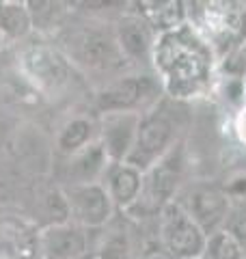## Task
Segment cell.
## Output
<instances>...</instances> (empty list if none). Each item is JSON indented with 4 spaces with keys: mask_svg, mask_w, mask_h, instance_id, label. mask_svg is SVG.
<instances>
[{
    "mask_svg": "<svg viewBox=\"0 0 246 259\" xmlns=\"http://www.w3.org/2000/svg\"><path fill=\"white\" fill-rule=\"evenodd\" d=\"M218 61L190 24L158 37L151 69L169 100L188 104L205 97L214 87Z\"/></svg>",
    "mask_w": 246,
    "mask_h": 259,
    "instance_id": "cell-1",
    "label": "cell"
},
{
    "mask_svg": "<svg viewBox=\"0 0 246 259\" xmlns=\"http://www.w3.org/2000/svg\"><path fill=\"white\" fill-rule=\"evenodd\" d=\"M184 104L175 100H164L149 112H145L138 123L136 143L128 156V164H132L141 173H147L153 164L169 156L179 143H184V112L179 110Z\"/></svg>",
    "mask_w": 246,
    "mask_h": 259,
    "instance_id": "cell-2",
    "label": "cell"
},
{
    "mask_svg": "<svg viewBox=\"0 0 246 259\" xmlns=\"http://www.w3.org/2000/svg\"><path fill=\"white\" fill-rule=\"evenodd\" d=\"M188 24L214 52L218 65L246 44V3H186Z\"/></svg>",
    "mask_w": 246,
    "mask_h": 259,
    "instance_id": "cell-3",
    "label": "cell"
},
{
    "mask_svg": "<svg viewBox=\"0 0 246 259\" xmlns=\"http://www.w3.org/2000/svg\"><path fill=\"white\" fill-rule=\"evenodd\" d=\"M164 89L153 71L121 74L102 84L95 93V108L100 115L108 112H136L145 115L164 100Z\"/></svg>",
    "mask_w": 246,
    "mask_h": 259,
    "instance_id": "cell-4",
    "label": "cell"
},
{
    "mask_svg": "<svg viewBox=\"0 0 246 259\" xmlns=\"http://www.w3.org/2000/svg\"><path fill=\"white\" fill-rule=\"evenodd\" d=\"M186 182V141L164 156L158 164H153L149 171L143 173V190L136 205L128 214H143L147 216H160V212L169 203H173L179 188Z\"/></svg>",
    "mask_w": 246,
    "mask_h": 259,
    "instance_id": "cell-5",
    "label": "cell"
},
{
    "mask_svg": "<svg viewBox=\"0 0 246 259\" xmlns=\"http://www.w3.org/2000/svg\"><path fill=\"white\" fill-rule=\"evenodd\" d=\"M175 203L201 227L205 236L223 231L233 207L220 182L214 180H186L177 192Z\"/></svg>",
    "mask_w": 246,
    "mask_h": 259,
    "instance_id": "cell-6",
    "label": "cell"
},
{
    "mask_svg": "<svg viewBox=\"0 0 246 259\" xmlns=\"http://www.w3.org/2000/svg\"><path fill=\"white\" fill-rule=\"evenodd\" d=\"M158 242L173 259H194L203 255L208 236L173 201L158 216Z\"/></svg>",
    "mask_w": 246,
    "mask_h": 259,
    "instance_id": "cell-7",
    "label": "cell"
},
{
    "mask_svg": "<svg viewBox=\"0 0 246 259\" xmlns=\"http://www.w3.org/2000/svg\"><path fill=\"white\" fill-rule=\"evenodd\" d=\"M114 41L119 46L121 56L128 65L141 67V71H153V48L158 41V35L147 24L143 15L136 11H123L114 20Z\"/></svg>",
    "mask_w": 246,
    "mask_h": 259,
    "instance_id": "cell-8",
    "label": "cell"
},
{
    "mask_svg": "<svg viewBox=\"0 0 246 259\" xmlns=\"http://www.w3.org/2000/svg\"><path fill=\"white\" fill-rule=\"evenodd\" d=\"M69 205V221L82 229H102L112 221L114 205L106 188L100 184L67 186L63 190Z\"/></svg>",
    "mask_w": 246,
    "mask_h": 259,
    "instance_id": "cell-9",
    "label": "cell"
},
{
    "mask_svg": "<svg viewBox=\"0 0 246 259\" xmlns=\"http://www.w3.org/2000/svg\"><path fill=\"white\" fill-rule=\"evenodd\" d=\"M143 115L136 112H108L97 119V141L102 143L110 162H126L136 143L138 123Z\"/></svg>",
    "mask_w": 246,
    "mask_h": 259,
    "instance_id": "cell-10",
    "label": "cell"
},
{
    "mask_svg": "<svg viewBox=\"0 0 246 259\" xmlns=\"http://www.w3.org/2000/svg\"><path fill=\"white\" fill-rule=\"evenodd\" d=\"M76 59L82 67L91 71H106L110 74L114 69H121L128 65L126 59L119 52V46L114 41V32H104V30H82L78 37L76 46Z\"/></svg>",
    "mask_w": 246,
    "mask_h": 259,
    "instance_id": "cell-11",
    "label": "cell"
},
{
    "mask_svg": "<svg viewBox=\"0 0 246 259\" xmlns=\"http://www.w3.org/2000/svg\"><path fill=\"white\" fill-rule=\"evenodd\" d=\"M44 259H85L89 253L87 229L69 223L48 225L39 236Z\"/></svg>",
    "mask_w": 246,
    "mask_h": 259,
    "instance_id": "cell-12",
    "label": "cell"
},
{
    "mask_svg": "<svg viewBox=\"0 0 246 259\" xmlns=\"http://www.w3.org/2000/svg\"><path fill=\"white\" fill-rule=\"evenodd\" d=\"M102 186L108 192L114 209L119 212H130L143 190V173L128 162H110L108 171L104 173Z\"/></svg>",
    "mask_w": 246,
    "mask_h": 259,
    "instance_id": "cell-13",
    "label": "cell"
},
{
    "mask_svg": "<svg viewBox=\"0 0 246 259\" xmlns=\"http://www.w3.org/2000/svg\"><path fill=\"white\" fill-rule=\"evenodd\" d=\"M67 186H85V184H100L104 180V173L108 171L110 160L106 156L100 141H93L87 145L76 156L67 158Z\"/></svg>",
    "mask_w": 246,
    "mask_h": 259,
    "instance_id": "cell-14",
    "label": "cell"
},
{
    "mask_svg": "<svg viewBox=\"0 0 246 259\" xmlns=\"http://www.w3.org/2000/svg\"><path fill=\"white\" fill-rule=\"evenodd\" d=\"M26 61V69L30 78L41 87H54L59 89L67 82L69 65L63 54L50 48H30L24 56Z\"/></svg>",
    "mask_w": 246,
    "mask_h": 259,
    "instance_id": "cell-15",
    "label": "cell"
},
{
    "mask_svg": "<svg viewBox=\"0 0 246 259\" xmlns=\"http://www.w3.org/2000/svg\"><path fill=\"white\" fill-rule=\"evenodd\" d=\"M136 13L143 15L155 35H164L188 22V9L182 0H164V3H136Z\"/></svg>",
    "mask_w": 246,
    "mask_h": 259,
    "instance_id": "cell-16",
    "label": "cell"
},
{
    "mask_svg": "<svg viewBox=\"0 0 246 259\" xmlns=\"http://www.w3.org/2000/svg\"><path fill=\"white\" fill-rule=\"evenodd\" d=\"M97 141V121L93 117H73L65 121L56 136V149L61 156L71 158L87 145Z\"/></svg>",
    "mask_w": 246,
    "mask_h": 259,
    "instance_id": "cell-17",
    "label": "cell"
},
{
    "mask_svg": "<svg viewBox=\"0 0 246 259\" xmlns=\"http://www.w3.org/2000/svg\"><path fill=\"white\" fill-rule=\"evenodd\" d=\"M32 30V13L28 3L0 0V32L5 39H24Z\"/></svg>",
    "mask_w": 246,
    "mask_h": 259,
    "instance_id": "cell-18",
    "label": "cell"
},
{
    "mask_svg": "<svg viewBox=\"0 0 246 259\" xmlns=\"http://www.w3.org/2000/svg\"><path fill=\"white\" fill-rule=\"evenodd\" d=\"M201 257L203 259H242L244 250L237 246V242L223 229V231H216V233H212V236H208V242H205Z\"/></svg>",
    "mask_w": 246,
    "mask_h": 259,
    "instance_id": "cell-19",
    "label": "cell"
},
{
    "mask_svg": "<svg viewBox=\"0 0 246 259\" xmlns=\"http://www.w3.org/2000/svg\"><path fill=\"white\" fill-rule=\"evenodd\" d=\"M93 259H134L132 240L126 231H112L93 253Z\"/></svg>",
    "mask_w": 246,
    "mask_h": 259,
    "instance_id": "cell-20",
    "label": "cell"
},
{
    "mask_svg": "<svg viewBox=\"0 0 246 259\" xmlns=\"http://www.w3.org/2000/svg\"><path fill=\"white\" fill-rule=\"evenodd\" d=\"M225 231L231 236L246 255V205H233L225 223Z\"/></svg>",
    "mask_w": 246,
    "mask_h": 259,
    "instance_id": "cell-21",
    "label": "cell"
},
{
    "mask_svg": "<svg viewBox=\"0 0 246 259\" xmlns=\"http://www.w3.org/2000/svg\"><path fill=\"white\" fill-rule=\"evenodd\" d=\"M233 134L237 143L242 145V147H246V102L240 104L233 115Z\"/></svg>",
    "mask_w": 246,
    "mask_h": 259,
    "instance_id": "cell-22",
    "label": "cell"
},
{
    "mask_svg": "<svg viewBox=\"0 0 246 259\" xmlns=\"http://www.w3.org/2000/svg\"><path fill=\"white\" fill-rule=\"evenodd\" d=\"M235 56H237V59H240V65H242V74L246 76V44L240 48V52H237Z\"/></svg>",
    "mask_w": 246,
    "mask_h": 259,
    "instance_id": "cell-23",
    "label": "cell"
},
{
    "mask_svg": "<svg viewBox=\"0 0 246 259\" xmlns=\"http://www.w3.org/2000/svg\"><path fill=\"white\" fill-rule=\"evenodd\" d=\"M5 44H7V39L3 37V32H0V50H3V48H5Z\"/></svg>",
    "mask_w": 246,
    "mask_h": 259,
    "instance_id": "cell-24",
    "label": "cell"
},
{
    "mask_svg": "<svg viewBox=\"0 0 246 259\" xmlns=\"http://www.w3.org/2000/svg\"><path fill=\"white\" fill-rule=\"evenodd\" d=\"M194 259H203V257H194Z\"/></svg>",
    "mask_w": 246,
    "mask_h": 259,
    "instance_id": "cell-25",
    "label": "cell"
},
{
    "mask_svg": "<svg viewBox=\"0 0 246 259\" xmlns=\"http://www.w3.org/2000/svg\"><path fill=\"white\" fill-rule=\"evenodd\" d=\"M242 259H246V255H244V257H242Z\"/></svg>",
    "mask_w": 246,
    "mask_h": 259,
    "instance_id": "cell-26",
    "label": "cell"
}]
</instances>
